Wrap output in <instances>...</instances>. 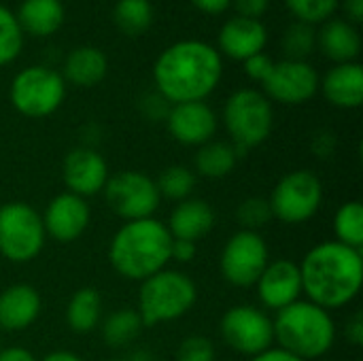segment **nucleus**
Masks as SVG:
<instances>
[{"mask_svg":"<svg viewBox=\"0 0 363 361\" xmlns=\"http://www.w3.org/2000/svg\"><path fill=\"white\" fill-rule=\"evenodd\" d=\"M217 45L219 53L228 55L230 60L245 62L247 57L264 51V47L268 45V28L262 19L234 15L221 26Z\"/></svg>","mask_w":363,"mask_h":361,"instance_id":"18","label":"nucleus"},{"mask_svg":"<svg viewBox=\"0 0 363 361\" xmlns=\"http://www.w3.org/2000/svg\"><path fill=\"white\" fill-rule=\"evenodd\" d=\"M336 243L362 251L363 247V204L359 200H349L338 206L334 215Z\"/></svg>","mask_w":363,"mask_h":361,"instance_id":"29","label":"nucleus"},{"mask_svg":"<svg viewBox=\"0 0 363 361\" xmlns=\"http://www.w3.org/2000/svg\"><path fill=\"white\" fill-rule=\"evenodd\" d=\"M285 6L296 17V21L317 26L332 19L340 6V0H285Z\"/></svg>","mask_w":363,"mask_h":361,"instance_id":"33","label":"nucleus"},{"mask_svg":"<svg viewBox=\"0 0 363 361\" xmlns=\"http://www.w3.org/2000/svg\"><path fill=\"white\" fill-rule=\"evenodd\" d=\"M342 9L347 13V21L359 26L363 21V0H342Z\"/></svg>","mask_w":363,"mask_h":361,"instance_id":"42","label":"nucleus"},{"mask_svg":"<svg viewBox=\"0 0 363 361\" xmlns=\"http://www.w3.org/2000/svg\"><path fill=\"white\" fill-rule=\"evenodd\" d=\"M143 328L145 326H143V319L136 313V309H119L100 321L102 340L111 349H123V347L132 345L140 336Z\"/></svg>","mask_w":363,"mask_h":361,"instance_id":"27","label":"nucleus"},{"mask_svg":"<svg viewBox=\"0 0 363 361\" xmlns=\"http://www.w3.org/2000/svg\"><path fill=\"white\" fill-rule=\"evenodd\" d=\"M62 177L70 194L79 198H89L104 189L111 174L106 160L98 151H94L91 147H77L64 157Z\"/></svg>","mask_w":363,"mask_h":361,"instance_id":"17","label":"nucleus"},{"mask_svg":"<svg viewBox=\"0 0 363 361\" xmlns=\"http://www.w3.org/2000/svg\"><path fill=\"white\" fill-rule=\"evenodd\" d=\"M221 340L236 353L255 357L274 345L272 319L257 306L236 304L219 321Z\"/></svg>","mask_w":363,"mask_h":361,"instance_id":"11","label":"nucleus"},{"mask_svg":"<svg viewBox=\"0 0 363 361\" xmlns=\"http://www.w3.org/2000/svg\"><path fill=\"white\" fill-rule=\"evenodd\" d=\"M317 47L334 64L355 62L362 53L359 28L347 19H328L317 30Z\"/></svg>","mask_w":363,"mask_h":361,"instance_id":"22","label":"nucleus"},{"mask_svg":"<svg viewBox=\"0 0 363 361\" xmlns=\"http://www.w3.org/2000/svg\"><path fill=\"white\" fill-rule=\"evenodd\" d=\"M272 328L279 349L304 361L323 357L336 343V323L330 311L308 300H298L279 311Z\"/></svg>","mask_w":363,"mask_h":361,"instance_id":"4","label":"nucleus"},{"mask_svg":"<svg viewBox=\"0 0 363 361\" xmlns=\"http://www.w3.org/2000/svg\"><path fill=\"white\" fill-rule=\"evenodd\" d=\"M245 72H247V77L251 79V81H255V83H264L266 81V77L270 74V70H272V66H274V60L268 55V53H255V55H251V57H247L245 62Z\"/></svg>","mask_w":363,"mask_h":361,"instance_id":"36","label":"nucleus"},{"mask_svg":"<svg viewBox=\"0 0 363 361\" xmlns=\"http://www.w3.org/2000/svg\"><path fill=\"white\" fill-rule=\"evenodd\" d=\"M108 72V60L104 51L91 45H83L72 49L64 60V81L77 87H94Z\"/></svg>","mask_w":363,"mask_h":361,"instance_id":"23","label":"nucleus"},{"mask_svg":"<svg viewBox=\"0 0 363 361\" xmlns=\"http://www.w3.org/2000/svg\"><path fill=\"white\" fill-rule=\"evenodd\" d=\"M15 17L23 34L51 36L62 28L66 11L62 0H21Z\"/></svg>","mask_w":363,"mask_h":361,"instance_id":"24","label":"nucleus"},{"mask_svg":"<svg viewBox=\"0 0 363 361\" xmlns=\"http://www.w3.org/2000/svg\"><path fill=\"white\" fill-rule=\"evenodd\" d=\"M317 49V30L315 26L294 21L283 34V51L285 60L306 62V57Z\"/></svg>","mask_w":363,"mask_h":361,"instance_id":"32","label":"nucleus"},{"mask_svg":"<svg viewBox=\"0 0 363 361\" xmlns=\"http://www.w3.org/2000/svg\"><path fill=\"white\" fill-rule=\"evenodd\" d=\"M347 338L351 345L355 347H362L363 345V315L362 313H355L349 323H347Z\"/></svg>","mask_w":363,"mask_h":361,"instance_id":"39","label":"nucleus"},{"mask_svg":"<svg viewBox=\"0 0 363 361\" xmlns=\"http://www.w3.org/2000/svg\"><path fill=\"white\" fill-rule=\"evenodd\" d=\"M262 87L270 102L274 100L287 106L304 104L319 91V72L308 62L281 60L274 62Z\"/></svg>","mask_w":363,"mask_h":361,"instance_id":"13","label":"nucleus"},{"mask_svg":"<svg viewBox=\"0 0 363 361\" xmlns=\"http://www.w3.org/2000/svg\"><path fill=\"white\" fill-rule=\"evenodd\" d=\"M170 247L172 236L155 217L125 221L108 245V262L119 277L143 283L168 266Z\"/></svg>","mask_w":363,"mask_h":361,"instance_id":"3","label":"nucleus"},{"mask_svg":"<svg viewBox=\"0 0 363 361\" xmlns=\"http://www.w3.org/2000/svg\"><path fill=\"white\" fill-rule=\"evenodd\" d=\"M196 300V283L185 272L164 268L140 283L136 313L140 315L145 328H153L181 319L194 309Z\"/></svg>","mask_w":363,"mask_h":361,"instance_id":"5","label":"nucleus"},{"mask_svg":"<svg viewBox=\"0 0 363 361\" xmlns=\"http://www.w3.org/2000/svg\"><path fill=\"white\" fill-rule=\"evenodd\" d=\"M155 19L151 0H117L113 6V21L125 36L145 34Z\"/></svg>","mask_w":363,"mask_h":361,"instance_id":"28","label":"nucleus"},{"mask_svg":"<svg viewBox=\"0 0 363 361\" xmlns=\"http://www.w3.org/2000/svg\"><path fill=\"white\" fill-rule=\"evenodd\" d=\"M155 185H157L160 198H168L172 202H183V200L191 198V191L196 187V172L187 166L172 164L160 172V177L155 179Z\"/></svg>","mask_w":363,"mask_h":361,"instance_id":"30","label":"nucleus"},{"mask_svg":"<svg viewBox=\"0 0 363 361\" xmlns=\"http://www.w3.org/2000/svg\"><path fill=\"white\" fill-rule=\"evenodd\" d=\"M40 315V296L32 285L15 283L0 294V332H23Z\"/></svg>","mask_w":363,"mask_h":361,"instance_id":"20","label":"nucleus"},{"mask_svg":"<svg viewBox=\"0 0 363 361\" xmlns=\"http://www.w3.org/2000/svg\"><path fill=\"white\" fill-rule=\"evenodd\" d=\"M0 361H36V357L23 347H6L0 349Z\"/></svg>","mask_w":363,"mask_h":361,"instance_id":"43","label":"nucleus"},{"mask_svg":"<svg viewBox=\"0 0 363 361\" xmlns=\"http://www.w3.org/2000/svg\"><path fill=\"white\" fill-rule=\"evenodd\" d=\"M257 298L262 306L270 311H283L289 304L298 302L302 298V277L300 266L291 260H274L268 262L264 272L259 274L257 283Z\"/></svg>","mask_w":363,"mask_h":361,"instance_id":"16","label":"nucleus"},{"mask_svg":"<svg viewBox=\"0 0 363 361\" xmlns=\"http://www.w3.org/2000/svg\"><path fill=\"white\" fill-rule=\"evenodd\" d=\"M166 228L174 240L198 243L215 228V211L206 200L187 198L183 202H177Z\"/></svg>","mask_w":363,"mask_h":361,"instance_id":"21","label":"nucleus"},{"mask_svg":"<svg viewBox=\"0 0 363 361\" xmlns=\"http://www.w3.org/2000/svg\"><path fill=\"white\" fill-rule=\"evenodd\" d=\"M223 60L206 40L185 38L166 47L153 64L155 91L170 104L206 100L219 85Z\"/></svg>","mask_w":363,"mask_h":361,"instance_id":"1","label":"nucleus"},{"mask_svg":"<svg viewBox=\"0 0 363 361\" xmlns=\"http://www.w3.org/2000/svg\"><path fill=\"white\" fill-rule=\"evenodd\" d=\"M223 126L238 151L259 147L274 126L272 102L259 89L240 87L223 104Z\"/></svg>","mask_w":363,"mask_h":361,"instance_id":"6","label":"nucleus"},{"mask_svg":"<svg viewBox=\"0 0 363 361\" xmlns=\"http://www.w3.org/2000/svg\"><path fill=\"white\" fill-rule=\"evenodd\" d=\"M319 89L336 109H359L363 102L362 64H334L323 77H319Z\"/></svg>","mask_w":363,"mask_h":361,"instance_id":"19","label":"nucleus"},{"mask_svg":"<svg viewBox=\"0 0 363 361\" xmlns=\"http://www.w3.org/2000/svg\"><path fill=\"white\" fill-rule=\"evenodd\" d=\"M21 49H23V32L15 17V11H11L6 4L0 2V66L15 62Z\"/></svg>","mask_w":363,"mask_h":361,"instance_id":"31","label":"nucleus"},{"mask_svg":"<svg viewBox=\"0 0 363 361\" xmlns=\"http://www.w3.org/2000/svg\"><path fill=\"white\" fill-rule=\"evenodd\" d=\"M108 361H125V360H108Z\"/></svg>","mask_w":363,"mask_h":361,"instance_id":"45","label":"nucleus"},{"mask_svg":"<svg viewBox=\"0 0 363 361\" xmlns=\"http://www.w3.org/2000/svg\"><path fill=\"white\" fill-rule=\"evenodd\" d=\"M270 262V251L259 232L238 230L221 249L219 272L234 287H253Z\"/></svg>","mask_w":363,"mask_h":361,"instance_id":"12","label":"nucleus"},{"mask_svg":"<svg viewBox=\"0 0 363 361\" xmlns=\"http://www.w3.org/2000/svg\"><path fill=\"white\" fill-rule=\"evenodd\" d=\"M236 15L249 17V19H262L270 6V0H232Z\"/></svg>","mask_w":363,"mask_h":361,"instance_id":"37","label":"nucleus"},{"mask_svg":"<svg viewBox=\"0 0 363 361\" xmlns=\"http://www.w3.org/2000/svg\"><path fill=\"white\" fill-rule=\"evenodd\" d=\"M217 123L215 111L204 100L170 104L166 115V128L170 136L185 147H202L213 140Z\"/></svg>","mask_w":363,"mask_h":361,"instance_id":"15","label":"nucleus"},{"mask_svg":"<svg viewBox=\"0 0 363 361\" xmlns=\"http://www.w3.org/2000/svg\"><path fill=\"white\" fill-rule=\"evenodd\" d=\"M40 361H83V357L72 351H51Z\"/></svg>","mask_w":363,"mask_h":361,"instance_id":"44","label":"nucleus"},{"mask_svg":"<svg viewBox=\"0 0 363 361\" xmlns=\"http://www.w3.org/2000/svg\"><path fill=\"white\" fill-rule=\"evenodd\" d=\"M272 217L287 226H302L311 221L323 202V185L321 179L302 168L287 172L272 189L270 198Z\"/></svg>","mask_w":363,"mask_h":361,"instance_id":"9","label":"nucleus"},{"mask_svg":"<svg viewBox=\"0 0 363 361\" xmlns=\"http://www.w3.org/2000/svg\"><path fill=\"white\" fill-rule=\"evenodd\" d=\"M47 240L40 213L26 202H6L0 206V255L13 264H26L38 257Z\"/></svg>","mask_w":363,"mask_h":361,"instance_id":"8","label":"nucleus"},{"mask_svg":"<svg viewBox=\"0 0 363 361\" xmlns=\"http://www.w3.org/2000/svg\"><path fill=\"white\" fill-rule=\"evenodd\" d=\"M9 96L13 109L23 117H49L66 98V81L49 66H28L13 77Z\"/></svg>","mask_w":363,"mask_h":361,"instance_id":"7","label":"nucleus"},{"mask_svg":"<svg viewBox=\"0 0 363 361\" xmlns=\"http://www.w3.org/2000/svg\"><path fill=\"white\" fill-rule=\"evenodd\" d=\"M102 321V298L94 287L77 289L66 304V326L74 334H89Z\"/></svg>","mask_w":363,"mask_h":361,"instance_id":"25","label":"nucleus"},{"mask_svg":"<svg viewBox=\"0 0 363 361\" xmlns=\"http://www.w3.org/2000/svg\"><path fill=\"white\" fill-rule=\"evenodd\" d=\"M236 219L240 223V230L257 232L259 228L268 226L274 217L268 198H247L238 204Z\"/></svg>","mask_w":363,"mask_h":361,"instance_id":"34","label":"nucleus"},{"mask_svg":"<svg viewBox=\"0 0 363 361\" xmlns=\"http://www.w3.org/2000/svg\"><path fill=\"white\" fill-rule=\"evenodd\" d=\"M251 361H304V360H300V357H296V355H291V353H287V351H283V349H279V347H270L268 351H264V353H259V355L251 357Z\"/></svg>","mask_w":363,"mask_h":361,"instance_id":"41","label":"nucleus"},{"mask_svg":"<svg viewBox=\"0 0 363 361\" xmlns=\"http://www.w3.org/2000/svg\"><path fill=\"white\" fill-rule=\"evenodd\" d=\"M240 153L242 151H238L232 143L208 140L206 145L198 147L194 160L196 172L204 179H223L236 168Z\"/></svg>","mask_w":363,"mask_h":361,"instance_id":"26","label":"nucleus"},{"mask_svg":"<svg viewBox=\"0 0 363 361\" xmlns=\"http://www.w3.org/2000/svg\"><path fill=\"white\" fill-rule=\"evenodd\" d=\"M198 247L196 243L189 240H174L172 238V247H170V260H177L179 264H187L196 257Z\"/></svg>","mask_w":363,"mask_h":361,"instance_id":"38","label":"nucleus"},{"mask_svg":"<svg viewBox=\"0 0 363 361\" xmlns=\"http://www.w3.org/2000/svg\"><path fill=\"white\" fill-rule=\"evenodd\" d=\"M298 266L302 277V296L325 311L351 304L362 291V251L336 240L315 245Z\"/></svg>","mask_w":363,"mask_h":361,"instance_id":"2","label":"nucleus"},{"mask_svg":"<svg viewBox=\"0 0 363 361\" xmlns=\"http://www.w3.org/2000/svg\"><path fill=\"white\" fill-rule=\"evenodd\" d=\"M174 361H215V347L206 336H187L179 345Z\"/></svg>","mask_w":363,"mask_h":361,"instance_id":"35","label":"nucleus"},{"mask_svg":"<svg viewBox=\"0 0 363 361\" xmlns=\"http://www.w3.org/2000/svg\"><path fill=\"white\" fill-rule=\"evenodd\" d=\"M40 217H43L45 234L62 245H68L85 234L91 219V211L85 198L64 191L49 200Z\"/></svg>","mask_w":363,"mask_h":361,"instance_id":"14","label":"nucleus"},{"mask_svg":"<svg viewBox=\"0 0 363 361\" xmlns=\"http://www.w3.org/2000/svg\"><path fill=\"white\" fill-rule=\"evenodd\" d=\"M102 194L108 209L123 221L153 217L162 200L155 179L138 170H123L111 174Z\"/></svg>","mask_w":363,"mask_h":361,"instance_id":"10","label":"nucleus"},{"mask_svg":"<svg viewBox=\"0 0 363 361\" xmlns=\"http://www.w3.org/2000/svg\"><path fill=\"white\" fill-rule=\"evenodd\" d=\"M191 4L206 15H221L223 11H228L232 0H191Z\"/></svg>","mask_w":363,"mask_h":361,"instance_id":"40","label":"nucleus"}]
</instances>
